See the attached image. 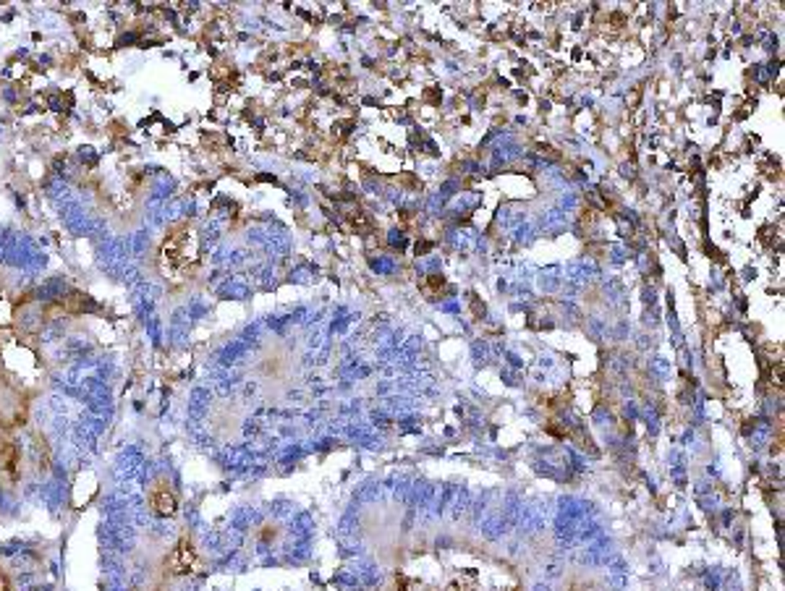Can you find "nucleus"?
I'll return each mask as SVG.
<instances>
[{
	"label": "nucleus",
	"mask_w": 785,
	"mask_h": 591,
	"mask_svg": "<svg viewBox=\"0 0 785 591\" xmlns=\"http://www.w3.org/2000/svg\"><path fill=\"white\" fill-rule=\"evenodd\" d=\"M165 565H168V570L173 575H186V573H194L196 565H199V560H196V552L194 547H191V542H186V539H181L179 544H176V550L170 552L168 560H165Z\"/></svg>",
	"instance_id": "f03ea898"
},
{
	"label": "nucleus",
	"mask_w": 785,
	"mask_h": 591,
	"mask_svg": "<svg viewBox=\"0 0 785 591\" xmlns=\"http://www.w3.org/2000/svg\"><path fill=\"white\" fill-rule=\"evenodd\" d=\"M149 502H152V511L157 516H176V511H179V500H176V494L170 492L168 486H157L152 497H149Z\"/></svg>",
	"instance_id": "7ed1b4c3"
},
{
	"label": "nucleus",
	"mask_w": 785,
	"mask_h": 591,
	"mask_svg": "<svg viewBox=\"0 0 785 591\" xmlns=\"http://www.w3.org/2000/svg\"><path fill=\"white\" fill-rule=\"evenodd\" d=\"M0 469L6 471V474H11V476H16L19 450L14 442H3V445H0Z\"/></svg>",
	"instance_id": "20e7f679"
},
{
	"label": "nucleus",
	"mask_w": 785,
	"mask_h": 591,
	"mask_svg": "<svg viewBox=\"0 0 785 591\" xmlns=\"http://www.w3.org/2000/svg\"><path fill=\"white\" fill-rule=\"evenodd\" d=\"M0 591H9V581H6L3 575H0Z\"/></svg>",
	"instance_id": "39448f33"
},
{
	"label": "nucleus",
	"mask_w": 785,
	"mask_h": 591,
	"mask_svg": "<svg viewBox=\"0 0 785 591\" xmlns=\"http://www.w3.org/2000/svg\"><path fill=\"white\" fill-rule=\"evenodd\" d=\"M398 591H516V581L500 565L482 560H419L401 573Z\"/></svg>",
	"instance_id": "f257e3e1"
}]
</instances>
